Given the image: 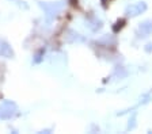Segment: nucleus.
I'll return each instance as SVG.
<instances>
[{
  "label": "nucleus",
  "mask_w": 152,
  "mask_h": 134,
  "mask_svg": "<svg viewBox=\"0 0 152 134\" xmlns=\"http://www.w3.org/2000/svg\"><path fill=\"white\" fill-rule=\"evenodd\" d=\"M147 8H148V6H147L145 1H137V3L129 4V6L125 7L124 14H125V16H128V18H136V16L145 12Z\"/></svg>",
  "instance_id": "nucleus-3"
},
{
  "label": "nucleus",
  "mask_w": 152,
  "mask_h": 134,
  "mask_svg": "<svg viewBox=\"0 0 152 134\" xmlns=\"http://www.w3.org/2000/svg\"><path fill=\"white\" fill-rule=\"evenodd\" d=\"M136 126H137V115H136V112H133V114L130 115L129 121H128L126 131H132V130H134V129H136Z\"/></svg>",
  "instance_id": "nucleus-9"
},
{
  "label": "nucleus",
  "mask_w": 152,
  "mask_h": 134,
  "mask_svg": "<svg viewBox=\"0 0 152 134\" xmlns=\"http://www.w3.org/2000/svg\"><path fill=\"white\" fill-rule=\"evenodd\" d=\"M139 100H140V102H139V104H137V106H140V104H147V103H149V102L152 100V91L142 93V95L140 96Z\"/></svg>",
  "instance_id": "nucleus-11"
},
{
  "label": "nucleus",
  "mask_w": 152,
  "mask_h": 134,
  "mask_svg": "<svg viewBox=\"0 0 152 134\" xmlns=\"http://www.w3.org/2000/svg\"><path fill=\"white\" fill-rule=\"evenodd\" d=\"M86 26H87L92 33H98V31H101L102 27H103V22L99 19L98 16L92 15L86 19Z\"/></svg>",
  "instance_id": "nucleus-5"
},
{
  "label": "nucleus",
  "mask_w": 152,
  "mask_h": 134,
  "mask_svg": "<svg viewBox=\"0 0 152 134\" xmlns=\"http://www.w3.org/2000/svg\"><path fill=\"white\" fill-rule=\"evenodd\" d=\"M44 56H45V49L42 48L34 54V57H33V64H39V62H42V61H44Z\"/></svg>",
  "instance_id": "nucleus-10"
},
{
  "label": "nucleus",
  "mask_w": 152,
  "mask_h": 134,
  "mask_svg": "<svg viewBox=\"0 0 152 134\" xmlns=\"http://www.w3.org/2000/svg\"><path fill=\"white\" fill-rule=\"evenodd\" d=\"M38 6L44 11V19L46 26H50L63 11L64 1L63 0L60 1H38Z\"/></svg>",
  "instance_id": "nucleus-1"
},
{
  "label": "nucleus",
  "mask_w": 152,
  "mask_h": 134,
  "mask_svg": "<svg viewBox=\"0 0 152 134\" xmlns=\"http://www.w3.org/2000/svg\"><path fill=\"white\" fill-rule=\"evenodd\" d=\"M136 37L137 38H148L152 35V19H145L136 27Z\"/></svg>",
  "instance_id": "nucleus-4"
},
{
  "label": "nucleus",
  "mask_w": 152,
  "mask_h": 134,
  "mask_svg": "<svg viewBox=\"0 0 152 134\" xmlns=\"http://www.w3.org/2000/svg\"><path fill=\"white\" fill-rule=\"evenodd\" d=\"M0 57H3V58H14L15 57L12 46H11L6 39H0Z\"/></svg>",
  "instance_id": "nucleus-6"
},
{
  "label": "nucleus",
  "mask_w": 152,
  "mask_h": 134,
  "mask_svg": "<svg viewBox=\"0 0 152 134\" xmlns=\"http://www.w3.org/2000/svg\"><path fill=\"white\" fill-rule=\"evenodd\" d=\"M144 50H145L147 53H152V42H148V43L144 46Z\"/></svg>",
  "instance_id": "nucleus-12"
},
{
  "label": "nucleus",
  "mask_w": 152,
  "mask_h": 134,
  "mask_svg": "<svg viewBox=\"0 0 152 134\" xmlns=\"http://www.w3.org/2000/svg\"><path fill=\"white\" fill-rule=\"evenodd\" d=\"M18 112V106L12 100H4V102L0 103V119L1 121H8V119L15 118Z\"/></svg>",
  "instance_id": "nucleus-2"
},
{
  "label": "nucleus",
  "mask_w": 152,
  "mask_h": 134,
  "mask_svg": "<svg viewBox=\"0 0 152 134\" xmlns=\"http://www.w3.org/2000/svg\"><path fill=\"white\" fill-rule=\"evenodd\" d=\"M126 76H128V70L125 69L124 67H117V68H114L110 79L111 80H122V79H125Z\"/></svg>",
  "instance_id": "nucleus-7"
},
{
  "label": "nucleus",
  "mask_w": 152,
  "mask_h": 134,
  "mask_svg": "<svg viewBox=\"0 0 152 134\" xmlns=\"http://www.w3.org/2000/svg\"><path fill=\"white\" fill-rule=\"evenodd\" d=\"M65 39L68 42H71V43H73V42H83V41H86L84 37H82L79 33L73 31V30H69V31H68V34L65 35Z\"/></svg>",
  "instance_id": "nucleus-8"
}]
</instances>
